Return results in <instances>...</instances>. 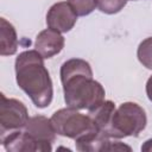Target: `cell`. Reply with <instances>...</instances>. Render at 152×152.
Instances as JSON below:
<instances>
[{"label":"cell","mask_w":152,"mask_h":152,"mask_svg":"<svg viewBox=\"0 0 152 152\" xmlns=\"http://www.w3.org/2000/svg\"><path fill=\"white\" fill-rule=\"evenodd\" d=\"M77 17H84L90 14L96 7L97 1L96 0H68Z\"/></svg>","instance_id":"obj_14"},{"label":"cell","mask_w":152,"mask_h":152,"mask_svg":"<svg viewBox=\"0 0 152 152\" xmlns=\"http://www.w3.org/2000/svg\"><path fill=\"white\" fill-rule=\"evenodd\" d=\"M1 145L8 152H45L44 147L25 131H17L1 139Z\"/></svg>","instance_id":"obj_9"},{"label":"cell","mask_w":152,"mask_h":152,"mask_svg":"<svg viewBox=\"0 0 152 152\" xmlns=\"http://www.w3.org/2000/svg\"><path fill=\"white\" fill-rule=\"evenodd\" d=\"M115 109L116 107L113 101L104 100L95 110L89 112V115L93 118L99 132L104 134L108 138H114L112 121H113V115Z\"/></svg>","instance_id":"obj_10"},{"label":"cell","mask_w":152,"mask_h":152,"mask_svg":"<svg viewBox=\"0 0 152 152\" xmlns=\"http://www.w3.org/2000/svg\"><path fill=\"white\" fill-rule=\"evenodd\" d=\"M110 138L106 137L100 132H95L90 135H87L80 140L75 141L76 150L81 152H101L108 151Z\"/></svg>","instance_id":"obj_12"},{"label":"cell","mask_w":152,"mask_h":152,"mask_svg":"<svg viewBox=\"0 0 152 152\" xmlns=\"http://www.w3.org/2000/svg\"><path fill=\"white\" fill-rule=\"evenodd\" d=\"M77 14L68 1L53 4L46 13V25L49 28L61 33L69 32L76 24Z\"/></svg>","instance_id":"obj_6"},{"label":"cell","mask_w":152,"mask_h":152,"mask_svg":"<svg viewBox=\"0 0 152 152\" xmlns=\"http://www.w3.org/2000/svg\"><path fill=\"white\" fill-rule=\"evenodd\" d=\"M59 74L68 107L93 112L104 101V88L93 78V70L87 61L68 59L62 64Z\"/></svg>","instance_id":"obj_1"},{"label":"cell","mask_w":152,"mask_h":152,"mask_svg":"<svg viewBox=\"0 0 152 152\" xmlns=\"http://www.w3.org/2000/svg\"><path fill=\"white\" fill-rule=\"evenodd\" d=\"M24 131L32 137L37 142H39L45 152L52 150V142L56 140V131L51 122V119H48L43 115H36L28 119Z\"/></svg>","instance_id":"obj_7"},{"label":"cell","mask_w":152,"mask_h":152,"mask_svg":"<svg viewBox=\"0 0 152 152\" xmlns=\"http://www.w3.org/2000/svg\"><path fill=\"white\" fill-rule=\"evenodd\" d=\"M28 112L26 106L17 99H7L1 94L0 107V138L2 139L10 133L21 131L28 121Z\"/></svg>","instance_id":"obj_5"},{"label":"cell","mask_w":152,"mask_h":152,"mask_svg":"<svg viewBox=\"0 0 152 152\" xmlns=\"http://www.w3.org/2000/svg\"><path fill=\"white\" fill-rule=\"evenodd\" d=\"M36 50L46 59L58 55L64 48V37L61 32L46 28L38 33L34 43Z\"/></svg>","instance_id":"obj_8"},{"label":"cell","mask_w":152,"mask_h":152,"mask_svg":"<svg viewBox=\"0 0 152 152\" xmlns=\"http://www.w3.org/2000/svg\"><path fill=\"white\" fill-rule=\"evenodd\" d=\"M124 150L131 151V147L120 141H110L109 147H108V151H124Z\"/></svg>","instance_id":"obj_16"},{"label":"cell","mask_w":152,"mask_h":152,"mask_svg":"<svg viewBox=\"0 0 152 152\" xmlns=\"http://www.w3.org/2000/svg\"><path fill=\"white\" fill-rule=\"evenodd\" d=\"M146 94L148 100L152 102V76H150V78L146 82Z\"/></svg>","instance_id":"obj_17"},{"label":"cell","mask_w":152,"mask_h":152,"mask_svg":"<svg viewBox=\"0 0 152 152\" xmlns=\"http://www.w3.org/2000/svg\"><path fill=\"white\" fill-rule=\"evenodd\" d=\"M141 151H145V152H151V151H152V139L146 140V141L141 145Z\"/></svg>","instance_id":"obj_18"},{"label":"cell","mask_w":152,"mask_h":152,"mask_svg":"<svg viewBox=\"0 0 152 152\" xmlns=\"http://www.w3.org/2000/svg\"><path fill=\"white\" fill-rule=\"evenodd\" d=\"M18 50V36L14 26L5 18L0 19V55L12 56Z\"/></svg>","instance_id":"obj_11"},{"label":"cell","mask_w":152,"mask_h":152,"mask_svg":"<svg viewBox=\"0 0 152 152\" xmlns=\"http://www.w3.org/2000/svg\"><path fill=\"white\" fill-rule=\"evenodd\" d=\"M44 57L34 49L18 55L14 63L18 87L25 91L38 108L50 106L53 97V88L50 74L44 64Z\"/></svg>","instance_id":"obj_2"},{"label":"cell","mask_w":152,"mask_h":152,"mask_svg":"<svg viewBox=\"0 0 152 152\" xmlns=\"http://www.w3.org/2000/svg\"><path fill=\"white\" fill-rule=\"evenodd\" d=\"M137 56L139 62L146 68L152 70V37L144 39L137 50Z\"/></svg>","instance_id":"obj_13"},{"label":"cell","mask_w":152,"mask_h":152,"mask_svg":"<svg viewBox=\"0 0 152 152\" xmlns=\"http://www.w3.org/2000/svg\"><path fill=\"white\" fill-rule=\"evenodd\" d=\"M50 119L58 135L74 139L75 141L99 132L93 118L89 114H82L71 107L58 109Z\"/></svg>","instance_id":"obj_3"},{"label":"cell","mask_w":152,"mask_h":152,"mask_svg":"<svg viewBox=\"0 0 152 152\" xmlns=\"http://www.w3.org/2000/svg\"><path fill=\"white\" fill-rule=\"evenodd\" d=\"M97 8L106 14H115L120 12L127 4V0H96Z\"/></svg>","instance_id":"obj_15"},{"label":"cell","mask_w":152,"mask_h":152,"mask_svg":"<svg viewBox=\"0 0 152 152\" xmlns=\"http://www.w3.org/2000/svg\"><path fill=\"white\" fill-rule=\"evenodd\" d=\"M146 113L135 102H124L114 112L112 128L114 139L138 137L146 127Z\"/></svg>","instance_id":"obj_4"}]
</instances>
